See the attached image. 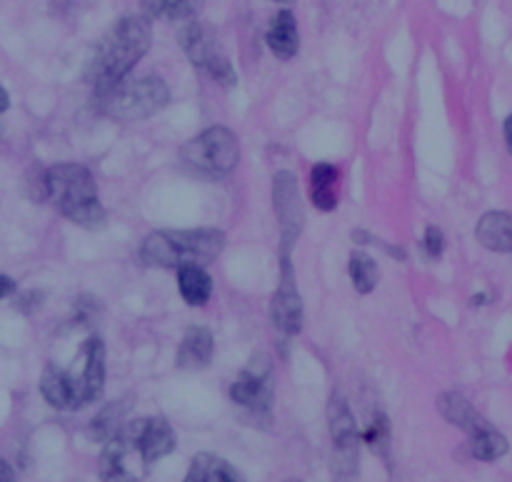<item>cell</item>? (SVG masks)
Listing matches in <instances>:
<instances>
[{
  "mask_svg": "<svg viewBox=\"0 0 512 482\" xmlns=\"http://www.w3.org/2000/svg\"><path fill=\"white\" fill-rule=\"evenodd\" d=\"M150 35V20L145 15H128L105 35L88 63V83L95 93H105L128 78L138 60L148 53Z\"/></svg>",
  "mask_w": 512,
  "mask_h": 482,
  "instance_id": "1",
  "label": "cell"
},
{
  "mask_svg": "<svg viewBox=\"0 0 512 482\" xmlns=\"http://www.w3.org/2000/svg\"><path fill=\"white\" fill-rule=\"evenodd\" d=\"M48 200L63 218L80 228H100L105 223V210L98 200L95 178L85 165H53L48 170Z\"/></svg>",
  "mask_w": 512,
  "mask_h": 482,
  "instance_id": "2",
  "label": "cell"
},
{
  "mask_svg": "<svg viewBox=\"0 0 512 482\" xmlns=\"http://www.w3.org/2000/svg\"><path fill=\"white\" fill-rule=\"evenodd\" d=\"M225 248L220 230H158L140 245V258L150 268L213 263Z\"/></svg>",
  "mask_w": 512,
  "mask_h": 482,
  "instance_id": "3",
  "label": "cell"
},
{
  "mask_svg": "<svg viewBox=\"0 0 512 482\" xmlns=\"http://www.w3.org/2000/svg\"><path fill=\"white\" fill-rule=\"evenodd\" d=\"M100 108L115 120H143L160 113L168 105L170 90L158 75H143L135 80H120L115 88L98 95Z\"/></svg>",
  "mask_w": 512,
  "mask_h": 482,
  "instance_id": "4",
  "label": "cell"
},
{
  "mask_svg": "<svg viewBox=\"0 0 512 482\" xmlns=\"http://www.w3.org/2000/svg\"><path fill=\"white\" fill-rule=\"evenodd\" d=\"M238 158V138L233 130L223 128V125L203 130L198 138L188 140L180 150V163L185 165V170L205 180H218L228 175L238 165Z\"/></svg>",
  "mask_w": 512,
  "mask_h": 482,
  "instance_id": "5",
  "label": "cell"
},
{
  "mask_svg": "<svg viewBox=\"0 0 512 482\" xmlns=\"http://www.w3.org/2000/svg\"><path fill=\"white\" fill-rule=\"evenodd\" d=\"M150 465L153 463L140 443V420H133L105 443L98 475L103 482H143L148 478Z\"/></svg>",
  "mask_w": 512,
  "mask_h": 482,
  "instance_id": "6",
  "label": "cell"
},
{
  "mask_svg": "<svg viewBox=\"0 0 512 482\" xmlns=\"http://www.w3.org/2000/svg\"><path fill=\"white\" fill-rule=\"evenodd\" d=\"M328 423H330V438H333V450H335V470H338L340 475H353L355 470H358L360 433L348 403H345L340 395L330 398Z\"/></svg>",
  "mask_w": 512,
  "mask_h": 482,
  "instance_id": "7",
  "label": "cell"
},
{
  "mask_svg": "<svg viewBox=\"0 0 512 482\" xmlns=\"http://www.w3.org/2000/svg\"><path fill=\"white\" fill-rule=\"evenodd\" d=\"M273 208L278 215L280 230H283V255H290V250L298 243L300 230H303L305 215L303 205H300L298 180L288 170L273 178Z\"/></svg>",
  "mask_w": 512,
  "mask_h": 482,
  "instance_id": "8",
  "label": "cell"
},
{
  "mask_svg": "<svg viewBox=\"0 0 512 482\" xmlns=\"http://www.w3.org/2000/svg\"><path fill=\"white\" fill-rule=\"evenodd\" d=\"M270 320L283 335H298L303 330V300L295 288V270L290 265V255H283L280 285L270 300Z\"/></svg>",
  "mask_w": 512,
  "mask_h": 482,
  "instance_id": "9",
  "label": "cell"
},
{
  "mask_svg": "<svg viewBox=\"0 0 512 482\" xmlns=\"http://www.w3.org/2000/svg\"><path fill=\"white\" fill-rule=\"evenodd\" d=\"M230 398L240 408L255 410V413H268L273 403V375L263 355L250 360L248 370L240 373V378L230 385Z\"/></svg>",
  "mask_w": 512,
  "mask_h": 482,
  "instance_id": "10",
  "label": "cell"
},
{
  "mask_svg": "<svg viewBox=\"0 0 512 482\" xmlns=\"http://www.w3.org/2000/svg\"><path fill=\"white\" fill-rule=\"evenodd\" d=\"M80 368L70 370V378L75 385V398H78V410L85 405L100 400L105 388V348L98 338H90L80 353Z\"/></svg>",
  "mask_w": 512,
  "mask_h": 482,
  "instance_id": "11",
  "label": "cell"
},
{
  "mask_svg": "<svg viewBox=\"0 0 512 482\" xmlns=\"http://www.w3.org/2000/svg\"><path fill=\"white\" fill-rule=\"evenodd\" d=\"M40 393L45 403L53 405L55 410H78V398H75V385L70 378V370L48 365L40 378Z\"/></svg>",
  "mask_w": 512,
  "mask_h": 482,
  "instance_id": "12",
  "label": "cell"
},
{
  "mask_svg": "<svg viewBox=\"0 0 512 482\" xmlns=\"http://www.w3.org/2000/svg\"><path fill=\"white\" fill-rule=\"evenodd\" d=\"M265 43L273 50L275 58L290 60L298 55L300 35H298V20L290 10H280L273 20H270L268 35H265Z\"/></svg>",
  "mask_w": 512,
  "mask_h": 482,
  "instance_id": "13",
  "label": "cell"
},
{
  "mask_svg": "<svg viewBox=\"0 0 512 482\" xmlns=\"http://www.w3.org/2000/svg\"><path fill=\"white\" fill-rule=\"evenodd\" d=\"M215 340L213 333L205 328H190L185 333L183 343L178 350V365L183 370H203L213 360Z\"/></svg>",
  "mask_w": 512,
  "mask_h": 482,
  "instance_id": "14",
  "label": "cell"
},
{
  "mask_svg": "<svg viewBox=\"0 0 512 482\" xmlns=\"http://www.w3.org/2000/svg\"><path fill=\"white\" fill-rule=\"evenodd\" d=\"M438 410H440V415L448 420V423H453L455 428H460L463 433H468V435H475V433H480L483 428H488V423L480 418L478 410H475L473 405H470L460 393L440 395Z\"/></svg>",
  "mask_w": 512,
  "mask_h": 482,
  "instance_id": "15",
  "label": "cell"
},
{
  "mask_svg": "<svg viewBox=\"0 0 512 482\" xmlns=\"http://www.w3.org/2000/svg\"><path fill=\"white\" fill-rule=\"evenodd\" d=\"M180 43H183V50L198 68H205L210 60L220 55L218 38H215L213 28H208L205 23H190L180 35Z\"/></svg>",
  "mask_w": 512,
  "mask_h": 482,
  "instance_id": "16",
  "label": "cell"
},
{
  "mask_svg": "<svg viewBox=\"0 0 512 482\" xmlns=\"http://www.w3.org/2000/svg\"><path fill=\"white\" fill-rule=\"evenodd\" d=\"M140 443L150 463H158L175 450V433L163 418H145L140 420Z\"/></svg>",
  "mask_w": 512,
  "mask_h": 482,
  "instance_id": "17",
  "label": "cell"
},
{
  "mask_svg": "<svg viewBox=\"0 0 512 482\" xmlns=\"http://www.w3.org/2000/svg\"><path fill=\"white\" fill-rule=\"evenodd\" d=\"M178 288L188 305H205L213 295V280L205 273L203 265H180L178 268Z\"/></svg>",
  "mask_w": 512,
  "mask_h": 482,
  "instance_id": "18",
  "label": "cell"
},
{
  "mask_svg": "<svg viewBox=\"0 0 512 482\" xmlns=\"http://www.w3.org/2000/svg\"><path fill=\"white\" fill-rule=\"evenodd\" d=\"M478 240L495 253L512 250V218L510 213H488L478 225Z\"/></svg>",
  "mask_w": 512,
  "mask_h": 482,
  "instance_id": "19",
  "label": "cell"
},
{
  "mask_svg": "<svg viewBox=\"0 0 512 482\" xmlns=\"http://www.w3.org/2000/svg\"><path fill=\"white\" fill-rule=\"evenodd\" d=\"M130 410V398L115 400V403L105 405L88 425V438L98 440V443H108L115 433L125 425V418H128Z\"/></svg>",
  "mask_w": 512,
  "mask_h": 482,
  "instance_id": "20",
  "label": "cell"
},
{
  "mask_svg": "<svg viewBox=\"0 0 512 482\" xmlns=\"http://www.w3.org/2000/svg\"><path fill=\"white\" fill-rule=\"evenodd\" d=\"M335 185H338V170L330 163H318L310 170V198L318 210H335L338 205V195H335Z\"/></svg>",
  "mask_w": 512,
  "mask_h": 482,
  "instance_id": "21",
  "label": "cell"
},
{
  "mask_svg": "<svg viewBox=\"0 0 512 482\" xmlns=\"http://www.w3.org/2000/svg\"><path fill=\"white\" fill-rule=\"evenodd\" d=\"M470 453H473V458L483 460V463H495V460L508 453V440H505L503 433L488 425L480 433L470 435Z\"/></svg>",
  "mask_w": 512,
  "mask_h": 482,
  "instance_id": "22",
  "label": "cell"
},
{
  "mask_svg": "<svg viewBox=\"0 0 512 482\" xmlns=\"http://www.w3.org/2000/svg\"><path fill=\"white\" fill-rule=\"evenodd\" d=\"M203 0H143L145 18H158V15H168L173 20H188L200 13Z\"/></svg>",
  "mask_w": 512,
  "mask_h": 482,
  "instance_id": "23",
  "label": "cell"
},
{
  "mask_svg": "<svg viewBox=\"0 0 512 482\" xmlns=\"http://www.w3.org/2000/svg\"><path fill=\"white\" fill-rule=\"evenodd\" d=\"M348 270H350V280H353L355 290H358L360 295H368L378 288L380 273H378V265H375V260L370 258V255L365 253L350 255Z\"/></svg>",
  "mask_w": 512,
  "mask_h": 482,
  "instance_id": "24",
  "label": "cell"
},
{
  "mask_svg": "<svg viewBox=\"0 0 512 482\" xmlns=\"http://www.w3.org/2000/svg\"><path fill=\"white\" fill-rule=\"evenodd\" d=\"M365 443L380 455V458H388V445H390V425L385 420V415H375L370 420L368 430H365Z\"/></svg>",
  "mask_w": 512,
  "mask_h": 482,
  "instance_id": "25",
  "label": "cell"
},
{
  "mask_svg": "<svg viewBox=\"0 0 512 482\" xmlns=\"http://www.w3.org/2000/svg\"><path fill=\"white\" fill-rule=\"evenodd\" d=\"M203 482H248L233 465H228L225 460L215 458V455H205V478Z\"/></svg>",
  "mask_w": 512,
  "mask_h": 482,
  "instance_id": "26",
  "label": "cell"
},
{
  "mask_svg": "<svg viewBox=\"0 0 512 482\" xmlns=\"http://www.w3.org/2000/svg\"><path fill=\"white\" fill-rule=\"evenodd\" d=\"M25 195L33 203H48V170H28V175H25Z\"/></svg>",
  "mask_w": 512,
  "mask_h": 482,
  "instance_id": "27",
  "label": "cell"
},
{
  "mask_svg": "<svg viewBox=\"0 0 512 482\" xmlns=\"http://www.w3.org/2000/svg\"><path fill=\"white\" fill-rule=\"evenodd\" d=\"M205 70H208V73L213 75L220 85H235V80H238L235 78L233 65L228 63V58H225V55H218V58L210 60V63L205 65Z\"/></svg>",
  "mask_w": 512,
  "mask_h": 482,
  "instance_id": "28",
  "label": "cell"
},
{
  "mask_svg": "<svg viewBox=\"0 0 512 482\" xmlns=\"http://www.w3.org/2000/svg\"><path fill=\"white\" fill-rule=\"evenodd\" d=\"M423 245H425V253H428L430 258H440V253H443V245H445L443 233H440L435 225H430V228L425 230Z\"/></svg>",
  "mask_w": 512,
  "mask_h": 482,
  "instance_id": "29",
  "label": "cell"
},
{
  "mask_svg": "<svg viewBox=\"0 0 512 482\" xmlns=\"http://www.w3.org/2000/svg\"><path fill=\"white\" fill-rule=\"evenodd\" d=\"M205 455H208V453L195 455L193 463H190V468H188V475H185L183 482H203V478H205Z\"/></svg>",
  "mask_w": 512,
  "mask_h": 482,
  "instance_id": "30",
  "label": "cell"
},
{
  "mask_svg": "<svg viewBox=\"0 0 512 482\" xmlns=\"http://www.w3.org/2000/svg\"><path fill=\"white\" fill-rule=\"evenodd\" d=\"M15 290V283L10 278H5V275H0V300L3 298H8L10 293H13Z\"/></svg>",
  "mask_w": 512,
  "mask_h": 482,
  "instance_id": "31",
  "label": "cell"
},
{
  "mask_svg": "<svg viewBox=\"0 0 512 482\" xmlns=\"http://www.w3.org/2000/svg\"><path fill=\"white\" fill-rule=\"evenodd\" d=\"M0 482H18V480H15L13 468H10L5 460H0Z\"/></svg>",
  "mask_w": 512,
  "mask_h": 482,
  "instance_id": "32",
  "label": "cell"
},
{
  "mask_svg": "<svg viewBox=\"0 0 512 482\" xmlns=\"http://www.w3.org/2000/svg\"><path fill=\"white\" fill-rule=\"evenodd\" d=\"M8 105H10L8 93H5V88H3V85H0V113H3V110H8Z\"/></svg>",
  "mask_w": 512,
  "mask_h": 482,
  "instance_id": "33",
  "label": "cell"
},
{
  "mask_svg": "<svg viewBox=\"0 0 512 482\" xmlns=\"http://www.w3.org/2000/svg\"><path fill=\"white\" fill-rule=\"evenodd\" d=\"M275 3H283V5H290V3H295V0H275Z\"/></svg>",
  "mask_w": 512,
  "mask_h": 482,
  "instance_id": "34",
  "label": "cell"
},
{
  "mask_svg": "<svg viewBox=\"0 0 512 482\" xmlns=\"http://www.w3.org/2000/svg\"><path fill=\"white\" fill-rule=\"evenodd\" d=\"M0 135H3V123H0Z\"/></svg>",
  "mask_w": 512,
  "mask_h": 482,
  "instance_id": "35",
  "label": "cell"
}]
</instances>
